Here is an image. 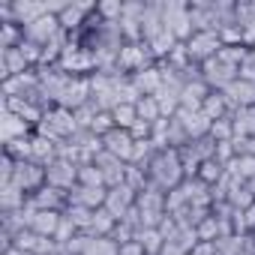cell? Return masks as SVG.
Segmentation results:
<instances>
[{"label":"cell","instance_id":"27","mask_svg":"<svg viewBox=\"0 0 255 255\" xmlns=\"http://www.w3.org/2000/svg\"><path fill=\"white\" fill-rule=\"evenodd\" d=\"M225 171L228 174H234V177H240V180H252L255 177V156H234L228 165H225Z\"/></svg>","mask_w":255,"mask_h":255},{"label":"cell","instance_id":"31","mask_svg":"<svg viewBox=\"0 0 255 255\" xmlns=\"http://www.w3.org/2000/svg\"><path fill=\"white\" fill-rule=\"evenodd\" d=\"M111 114H114L117 129H132V126L138 123V111H135V105H117Z\"/></svg>","mask_w":255,"mask_h":255},{"label":"cell","instance_id":"26","mask_svg":"<svg viewBox=\"0 0 255 255\" xmlns=\"http://www.w3.org/2000/svg\"><path fill=\"white\" fill-rule=\"evenodd\" d=\"M63 216L72 219V225H75L78 231H84V234H87L90 225H93V210H90V207H81V204H66Z\"/></svg>","mask_w":255,"mask_h":255},{"label":"cell","instance_id":"39","mask_svg":"<svg viewBox=\"0 0 255 255\" xmlns=\"http://www.w3.org/2000/svg\"><path fill=\"white\" fill-rule=\"evenodd\" d=\"M195 231H198V240H210V243H216V240H219V225H216V219H213V216H207Z\"/></svg>","mask_w":255,"mask_h":255},{"label":"cell","instance_id":"11","mask_svg":"<svg viewBox=\"0 0 255 255\" xmlns=\"http://www.w3.org/2000/svg\"><path fill=\"white\" fill-rule=\"evenodd\" d=\"M174 120L189 132V138H204V135H210V126H213V120H210L204 111H189V108H177Z\"/></svg>","mask_w":255,"mask_h":255},{"label":"cell","instance_id":"25","mask_svg":"<svg viewBox=\"0 0 255 255\" xmlns=\"http://www.w3.org/2000/svg\"><path fill=\"white\" fill-rule=\"evenodd\" d=\"M201 111L216 123V120H222V117H228L231 111H228V102H225V96L219 93V90H213L207 99H204V105H201Z\"/></svg>","mask_w":255,"mask_h":255},{"label":"cell","instance_id":"38","mask_svg":"<svg viewBox=\"0 0 255 255\" xmlns=\"http://www.w3.org/2000/svg\"><path fill=\"white\" fill-rule=\"evenodd\" d=\"M219 39H222V45H243V27L237 21L234 24H225L219 30Z\"/></svg>","mask_w":255,"mask_h":255},{"label":"cell","instance_id":"13","mask_svg":"<svg viewBox=\"0 0 255 255\" xmlns=\"http://www.w3.org/2000/svg\"><path fill=\"white\" fill-rule=\"evenodd\" d=\"M69 204H81V207H90V210H99L105 204V195H108V186H81L75 183L69 192Z\"/></svg>","mask_w":255,"mask_h":255},{"label":"cell","instance_id":"35","mask_svg":"<svg viewBox=\"0 0 255 255\" xmlns=\"http://www.w3.org/2000/svg\"><path fill=\"white\" fill-rule=\"evenodd\" d=\"M78 183L81 186H105V177L96 165H78Z\"/></svg>","mask_w":255,"mask_h":255},{"label":"cell","instance_id":"36","mask_svg":"<svg viewBox=\"0 0 255 255\" xmlns=\"http://www.w3.org/2000/svg\"><path fill=\"white\" fill-rule=\"evenodd\" d=\"M111 129H117L114 114H111V111H99V114H96V120H93V126H90V132L102 138V135H108Z\"/></svg>","mask_w":255,"mask_h":255},{"label":"cell","instance_id":"37","mask_svg":"<svg viewBox=\"0 0 255 255\" xmlns=\"http://www.w3.org/2000/svg\"><path fill=\"white\" fill-rule=\"evenodd\" d=\"M135 111H138V120H147V123H153V120L162 117V114H159V105H156L153 96H144V99L135 105Z\"/></svg>","mask_w":255,"mask_h":255},{"label":"cell","instance_id":"43","mask_svg":"<svg viewBox=\"0 0 255 255\" xmlns=\"http://www.w3.org/2000/svg\"><path fill=\"white\" fill-rule=\"evenodd\" d=\"M219 249H216V243H210V240H198V246L189 252V255H216Z\"/></svg>","mask_w":255,"mask_h":255},{"label":"cell","instance_id":"2","mask_svg":"<svg viewBox=\"0 0 255 255\" xmlns=\"http://www.w3.org/2000/svg\"><path fill=\"white\" fill-rule=\"evenodd\" d=\"M33 132H36V135H42V138H48V141H54V144L66 141L69 135H75V132H78V123H75V111H69V108H60V105H54L51 111H45L42 123L36 126Z\"/></svg>","mask_w":255,"mask_h":255},{"label":"cell","instance_id":"18","mask_svg":"<svg viewBox=\"0 0 255 255\" xmlns=\"http://www.w3.org/2000/svg\"><path fill=\"white\" fill-rule=\"evenodd\" d=\"M231 123H234V138H252L255 135V105L231 111Z\"/></svg>","mask_w":255,"mask_h":255},{"label":"cell","instance_id":"44","mask_svg":"<svg viewBox=\"0 0 255 255\" xmlns=\"http://www.w3.org/2000/svg\"><path fill=\"white\" fill-rule=\"evenodd\" d=\"M120 255H147V252L141 249V243L132 240V243H123V246H120Z\"/></svg>","mask_w":255,"mask_h":255},{"label":"cell","instance_id":"30","mask_svg":"<svg viewBox=\"0 0 255 255\" xmlns=\"http://www.w3.org/2000/svg\"><path fill=\"white\" fill-rule=\"evenodd\" d=\"M30 138H33V135H27V138H15V141H6V144H3V153H6V156H12L15 162L30 159V150H33Z\"/></svg>","mask_w":255,"mask_h":255},{"label":"cell","instance_id":"42","mask_svg":"<svg viewBox=\"0 0 255 255\" xmlns=\"http://www.w3.org/2000/svg\"><path fill=\"white\" fill-rule=\"evenodd\" d=\"M240 78L255 84V51L246 54V60H243V66H240Z\"/></svg>","mask_w":255,"mask_h":255},{"label":"cell","instance_id":"1","mask_svg":"<svg viewBox=\"0 0 255 255\" xmlns=\"http://www.w3.org/2000/svg\"><path fill=\"white\" fill-rule=\"evenodd\" d=\"M150 180L162 189V192H171L177 189L186 174H183V162H180V153L177 150H159L153 159H150Z\"/></svg>","mask_w":255,"mask_h":255},{"label":"cell","instance_id":"9","mask_svg":"<svg viewBox=\"0 0 255 255\" xmlns=\"http://www.w3.org/2000/svg\"><path fill=\"white\" fill-rule=\"evenodd\" d=\"M27 204H33L36 210H66V204H69V195L63 192V189H57V186H42V189H36L33 195H27Z\"/></svg>","mask_w":255,"mask_h":255},{"label":"cell","instance_id":"10","mask_svg":"<svg viewBox=\"0 0 255 255\" xmlns=\"http://www.w3.org/2000/svg\"><path fill=\"white\" fill-rule=\"evenodd\" d=\"M222 96H225V102H228V111H237V108H249V105H255V84L252 81H243V78H237V81H231L225 90H219Z\"/></svg>","mask_w":255,"mask_h":255},{"label":"cell","instance_id":"19","mask_svg":"<svg viewBox=\"0 0 255 255\" xmlns=\"http://www.w3.org/2000/svg\"><path fill=\"white\" fill-rule=\"evenodd\" d=\"M132 78V84L141 90V96H153L159 87H162V69L153 63L150 69H144V72H135V75H129Z\"/></svg>","mask_w":255,"mask_h":255},{"label":"cell","instance_id":"15","mask_svg":"<svg viewBox=\"0 0 255 255\" xmlns=\"http://www.w3.org/2000/svg\"><path fill=\"white\" fill-rule=\"evenodd\" d=\"M99 171H102V177H105V186L111 189V186H117V183H123V174H126V162L123 159H117V156H111L108 150H102L99 156H96V162H93Z\"/></svg>","mask_w":255,"mask_h":255},{"label":"cell","instance_id":"17","mask_svg":"<svg viewBox=\"0 0 255 255\" xmlns=\"http://www.w3.org/2000/svg\"><path fill=\"white\" fill-rule=\"evenodd\" d=\"M60 219H63L60 210H36L33 219H30V231H36V234H42V237H54Z\"/></svg>","mask_w":255,"mask_h":255},{"label":"cell","instance_id":"34","mask_svg":"<svg viewBox=\"0 0 255 255\" xmlns=\"http://www.w3.org/2000/svg\"><path fill=\"white\" fill-rule=\"evenodd\" d=\"M210 138H213V141H234V123H231V114L222 117V120H216V123L210 126Z\"/></svg>","mask_w":255,"mask_h":255},{"label":"cell","instance_id":"29","mask_svg":"<svg viewBox=\"0 0 255 255\" xmlns=\"http://www.w3.org/2000/svg\"><path fill=\"white\" fill-rule=\"evenodd\" d=\"M198 177H201L207 186H216V183L225 177V165H222L219 159H207V162H201V168H198Z\"/></svg>","mask_w":255,"mask_h":255},{"label":"cell","instance_id":"28","mask_svg":"<svg viewBox=\"0 0 255 255\" xmlns=\"http://www.w3.org/2000/svg\"><path fill=\"white\" fill-rule=\"evenodd\" d=\"M84 255H120V243L111 237H90Z\"/></svg>","mask_w":255,"mask_h":255},{"label":"cell","instance_id":"41","mask_svg":"<svg viewBox=\"0 0 255 255\" xmlns=\"http://www.w3.org/2000/svg\"><path fill=\"white\" fill-rule=\"evenodd\" d=\"M234 156H237V150H234L231 141H216V156H213V159H219L222 165H228Z\"/></svg>","mask_w":255,"mask_h":255},{"label":"cell","instance_id":"16","mask_svg":"<svg viewBox=\"0 0 255 255\" xmlns=\"http://www.w3.org/2000/svg\"><path fill=\"white\" fill-rule=\"evenodd\" d=\"M210 93H213V90L204 84V78H201V81H189V84H183V90H180V108L201 111V105H204V99H207Z\"/></svg>","mask_w":255,"mask_h":255},{"label":"cell","instance_id":"32","mask_svg":"<svg viewBox=\"0 0 255 255\" xmlns=\"http://www.w3.org/2000/svg\"><path fill=\"white\" fill-rule=\"evenodd\" d=\"M228 204H231V207H237V210H246V207H252V204H255V195L249 192V186H246V183H237V186L228 192Z\"/></svg>","mask_w":255,"mask_h":255},{"label":"cell","instance_id":"8","mask_svg":"<svg viewBox=\"0 0 255 255\" xmlns=\"http://www.w3.org/2000/svg\"><path fill=\"white\" fill-rule=\"evenodd\" d=\"M45 180H48V186H57V189L69 192L78 183V165L75 162H66V159H54L45 168Z\"/></svg>","mask_w":255,"mask_h":255},{"label":"cell","instance_id":"4","mask_svg":"<svg viewBox=\"0 0 255 255\" xmlns=\"http://www.w3.org/2000/svg\"><path fill=\"white\" fill-rule=\"evenodd\" d=\"M12 183L21 186L27 195H33L36 189H42V186L48 183V180H45V168H42L39 162H33V159H21V162H15Z\"/></svg>","mask_w":255,"mask_h":255},{"label":"cell","instance_id":"23","mask_svg":"<svg viewBox=\"0 0 255 255\" xmlns=\"http://www.w3.org/2000/svg\"><path fill=\"white\" fill-rule=\"evenodd\" d=\"M0 204H3V213L9 210H21L27 204V192L15 183H3V192H0Z\"/></svg>","mask_w":255,"mask_h":255},{"label":"cell","instance_id":"12","mask_svg":"<svg viewBox=\"0 0 255 255\" xmlns=\"http://www.w3.org/2000/svg\"><path fill=\"white\" fill-rule=\"evenodd\" d=\"M93 12H96V3H66V9L57 15V21H60L63 30L75 33V30H84L87 18H90Z\"/></svg>","mask_w":255,"mask_h":255},{"label":"cell","instance_id":"7","mask_svg":"<svg viewBox=\"0 0 255 255\" xmlns=\"http://www.w3.org/2000/svg\"><path fill=\"white\" fill-rule=\"evenodd\" d=\"M102 147H105L111 156H117V159H123L126 165H129L132 150H135V138H132L129 129H111L108 135H102Z\"/></svg>","mask_w":255,"mask_h":255},{"label":"cell","instance_id":"40","mask_svg":"<svg viewBox=\"0 0 255 255\" xmlns=\"http://www.w3.org/2000/svg\"><path fill=\"white\" fill-rule=\"evenodd\" d=\"M75 234H78V228L72 225V219H66V216H63V219H60V225H57V231H54V240H57V243H69Z\"/></svg>","mask_w":255,"mask_h":255},{"label":"cell","instance_id":"3","mask_svg":"<svg viewBox=\"0 0 255 255\" xmlns=\"http://www.w3.org/2000/svg\"><path fill=\"white\" fill-rule=\"evenodd\" d=\"M162 21H165V30H171L177 42H189L195 33L189 3H162Z\"/></svg>","mask_w":255,"mask_h":255},{"label":"cell","instance_id":"33","mask_svg":"<svg viewBox=\"0 0 255 255\" xmlns=\"http://www.w3.org/2000/svg\"><path fill=\"white\" fill-rule=\"evenodd\" d=\"M168 243H177V246L189 255V252L198 246V231H195V228H183V225H180V228H177V234H174Z\"/></svg>","mask_w":255,"mask_h":255},{"label":"cell","instance_id":"5","mask_svg":"<svg viewBox=\"0 0 255 255\" xmlns=\"http://www.w3.org/2000/svg\"><path fill=\"white\" fill-rule=\"evenodd\" d=\"M135 198H138V192L132 189V186H126V183H117V186H111L108 189V195H105V210L120 222L123 216H126V210L129 207H135Z\"/></svg>","mask_w":255,"mask_h":255},{"label":"cell","instance_id":"21","mask_svg":"<svg viewBox=\"0 0 255 255\" xmlns=\"http://www.w3.org/2000/svg\"><path fill=\"white\" fill-rule=\"evenodd\" d=\"M33 126L24 123L21 117H15L12 111H3V144L6 141H15V138H27Z\"/></svg>","mask_w":255,"mask_h":255},{"label":"cell","instance_id":"22","mask_svg":"<svg viewBox=\"0 0 255 255\" xmlns=\"http://www.w3.org/2000/svg\"><path fill=\"white\" fill-rule=\"evenodd\" d=\"M135 243H141V249L147 255H159L165 246V237L159 234V228H138L135 231Z\"/></svg>","mask_w":255,"mask_h":255},{"label":"cell","instance_id":"24","mask_svg":"<svg viewBox=\"0 0 255 255\" xmlns=\"http://www.w3.org/2000/svg\"><path fill=\"white\" fill-rule=\"evenodd\" d=\"M117 228V219L105 210V207H99V210H93V225H90V237H111V231Z\"/></svg>","mask_w":255,"mask_h":255},{"label":"cell","instance_id":"6","mask_svg":"<svg viewBox=\"0 0 255 255\" xmlns=\"http://www.w3.org/2000/svg\"><path fill=\"white\" fill-rule=\"evenodd\" d=\"M186 48H189V57L195 63H207L210 57H216L222 51V39H219V33H192Z\"/></svg>","mask_w":255,"mask_h":255},{"label":"cell","instance_id":"14","mask_svg":"<svg viewBox=\"0 0 255 255\" xmlns=\"http://www.w3.org/2000/svg\"><path fill=\"white\" fill-rule=\"evenodd\" d=\"M3 111H12L15 117H21L24 123H30L33 129H36V126L42 123V117H45V111L39 105H33L27 99H18V96H3Z\"/></svg>","mask_w":255,"mask_h":255},{"label":"cell","instance_id":"20","mask_svg":"<svg viewBox=\"0 0 255 255\" xmlns=\"http://www.w3.org/2000/svg\"><path fill=\"white\" fill-rule=\"evenodd\" d=\"M0 60H3V78H12V75H21V72L33 69L27 63V57L21 54V48H3L0 51Z\"/></svg>","mask_w":255,"mask_h":255}]
</instances>
